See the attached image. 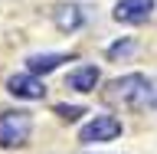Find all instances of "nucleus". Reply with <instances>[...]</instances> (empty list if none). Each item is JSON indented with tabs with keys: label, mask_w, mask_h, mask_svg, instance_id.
Masks as SVG:
<instances>
[{
	"label": "nucleus",
	"mask_w": 157,
	"mask_h": 154,
	"mask_svg": "<svg viewBox=\"0 0 157 154\" xmlns=\"http://www.w3.org/2000/svg\"><path fill=\"white\" fill-rule=\"evenodd\" d=\"M98 85V69L95 66H78L75 72H69V89L75 92H95Z\"/></svg>",
	"instance_id": "6"
},
{
	"label": "nucleus",
	"mask_w": 157,
	"mask_h": 154,
	"mask_svg": "<svg viewBox=\"0 0 157 154\" xmlns=\"http://www.w3.org/2000/svg\"><path fill=\"white\" fill-rule=\"evenodd\" d=\"M52 20H56V26L62 30V33H72V30L82 26V10L72 7V3H62V7L52 10Z\"/></svg>",
	"instance_id": "7"
},
{
	"label": "nucleus",
	"mask_w": 157,
	"mask_h": 154,
	"mask_svg": "<svg viewBox=\"0 0 157 154\" xmlns=\"http://www.w3.org/2000/svg\"><path fill=\"white\" fill-rule=\"evenodd\" d=\"M33 115L29 112H0V148H20L29 141Z\"/></svg>",
	"instance_id": "2"
},
{
	"label": "nucleus",
	"mask_w": 157,
	"mask_h": 154,
	"mask_svg": "<svg viewBox=\"0 0 157 154\" xmlns=\"http://www.w3.org/2000/svg\"><path fill=\"white\" fill-rule=\"evenodd\" d=\"M29 72H52V69L59 66V62H69V56H62V53H46V56H29Z\"/></svg>",
	"instance_id": "8"
},
{
	"label": "nucleus",
	"mask_w": 157,
	"mask_h": 154,
	"mask_svg": "<svg viewBox=\"0 0 157 154\" xmlns=\"http://www.w3.org/2000/svg\"><path fill=\"white\" fill-rule=\"evenodd\" d=\"M118 135H121V121L115 115H95L78 131V141L82 144H101V141H115Z\"/></svg>",
	"instance_id": "3"
},
{
	"label": "nucleus",
	"mask_w": 157,
	"mask_h": 154,
	"mask_svg": "<svg viewBox=\"0 0 157 154\" xmlns=\"http://www.w3.org/2000/svg\"><path fill=\"white\" fill-rule=\"evenodd\" d=\"M7 92L17 95V98H43V95H46V85L36 79V72H33V76L20 72V76H10L7 79Z\"/></svg>",
	"instance_id": "5"
},
{
	"label": "nucleus",
	"mask_w": 157,
	"mask_h": 154,
	"mask_svg": "<svg viewBox=\"0 0 157 154\" xmlns=\"http://www.w3.org/2000/svg\"><path fill=\"white\" fill-rule=\"evenodd\" d=\"M131 53H134V43L124 39V43H115V46L108 49V59H124V56H131Z\"/></svg>",
	"instance_id": "9"
},
{
	"label": "nucleus",
	"mask_w": 157,
	"mask_h": 154,
	"mask_svg": "<svg viewBox=\"0 0 157 154\" xmlns=\"http://www.w3.org/2000/svg\"><path fill=\"white\" fill-rule=\"evenodd\" d=\"M56 115H59V118H66V121H75V118H78V115H85V112H82L78 105H56Z\"/></svg>",
	"instance_id": "10"
},
{
	"label": "nucleus",
	"mask_w": 157,
	"mask_h": 154,
	"mask_svg": "<svg viewBox=\"0 0 157 154\" xmlns=\"http://www.w3.org/2000/svg\"><path fill=\"white\" fill-rule=\"evenodd\" d=\"M105 98L115 102V105L124 108H157V79H147L141 72H131V76H121L115 82H108Z\"/></svg>",
	"instance_id": "1"
},
{
	"label": "nucleus",
	"mask_w": 157,
	"mask_h": 154,
	"mask_svg": "<svg viewBox=\"0 0 157 154\" xmlns=\"http://www.w3.org/2000/svg\"><path fill=\"white\" fill-rule=\"evenodd\" d=\"M151 13H154V0H118V7H115V20L131 23V26L147 23Z\"/></svg>",
	"instance_id": "4"
}]
</instances>
